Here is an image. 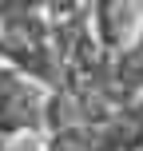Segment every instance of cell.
Returning a JSON list of instances; mask_svg holds the SVG:
<instances>
[{
	"label": "cell",
	"instance_id": "6da1fadb",
	"mask_svg": "<svg viewBox=\"0 0 143 151\" xmlns=\"http://www.w3.org/2000/svg\"><path fill=\"white\" fill-rule=\"evenodd\" d=\"M36 131H44V91L0 68V151L12 147V139Z\"/></svg>",
	"mask_w": 143,
	"mask_h": 151
},
{
	"label": "cell",
	"instance_id": "7a4b0ae2",
	"mask_svg": "<svg viewBox=\"0 0 143 151\" xmlns=\"http://www.w3.org/2000/svg\"><path fill=\"white\" fill-rule=\"evenodd\" d=\"M139 20H143V4H88V24H91V40L96 48L111 60L123 48L135 44L139 36Z\"/></svg>",
	"mask_w": 143,
	"mask_h": 151
},
{
	"label": "cell",
	"instance_id": "3957f363",
	"mask_svg": "<svg viewBox=\"0 0 143 151\" xmlns=\"http://www.w3.org/2000/svg\"><path fill=\"white\" fill-rule=\"evenodd\" d=\"M8 151H40V147H32V143H28V147H24V143H12Z\"/></svg>",
	"mask_w": 143,
	"mask_h": 151
}]
</instances>
